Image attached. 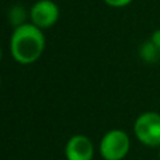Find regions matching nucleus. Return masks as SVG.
<instances>
[{"mask_svg": "<svg viewBox=\"0 0 160 160\" xmlns=\"http://www.w3.org/2000/svg\"><path fill=\"white\" fill-rule=\"evenodd\" d=\"M131 149V139L122 129H111L101 138L100 155L104 160H122Z\"/></svg>", "mask_w": 160, "mask_h": 160, "instance_id": "obj_3", "label": "nucleus"}, {"mask_svg": "<svg viewBox=\"0 0 160 160\" xmlns=\"http://www.w3.org/2000/svg\"><path fill=\"white\" fill-rule=\"evenodd\" d=\"M30 20L35 27L49 28L59 20V7L53 0H38L30 8Z\"/></svg>", "mask_w": 160, "mask_h": 160, "instance_id": "obj_4", "label": "nucleus"}, {"mask_svg": "<svg viewBox=\"0 0 160 160\" xmlns=\"http://www.w3.org/2000/svg\"><path fill=\"white\" fill-rule=\"evenodd\" d=\"M94 146L90 138L86 135H73L68 139L65 146L66 160H93Z\"/></svg>", "mask_w": 160, "mask_h": 160, "instance_id": "obj_5", "label": "nucleus"}, {"mask_svg": "<svg viewBox=\"0 0 160 160\" xmlns=\"http://www.w3.org/2000/svg\"><path fill=\"white\" fill-rule=\"evenodd\" d=\"M133 132L141 143L149 148H160V114L146 111L135 119Z\"/></svg>", "mask_w": 160, "mask_h": 160, "instance_id": "obj_2", "label": "nucleus"}, {"mask_svg": "<svg viewBox=\"0 0 160 160\" xmlns=\"http://www.w3.org/2000/svg\"><path fill=\"white\" fill-rule=\"evenodd\" d=\"M159 159H160V148H159Z\"/></svg>", "mask_w": 160, "mask_h": 160, "instance_id": "obj_7", "label": "nucleus"}, {"mask_svg": "<svg viewBox=\"0 0 160 160\" xmlns=\"http://www.w3.org/2000/svg\"><path fill=\"white\" fill-rule=\"evenodd\" d=\"M110 7H125V6L131 4L132 0H104Z\"/></svg>", "mask_w": 160, "mask_h": 160, "instance_id": "obj_6", "label": "nucleus"}, {"mask_svg": "<svg viewBox=\"0 0 160 160\" xmlns=\"http://www.w3.org/2000/svg\"><path fill=\"white\" fill-rule=\"evenodd\" d=\"M45 35L32 22H22L10 37V53L21 65L34 63L45 51Z\"/></svg>", "mask_w": 160, "mask_h": 160, "instance_id": "obj_1", "label": "nucleus"}]
</instances>
